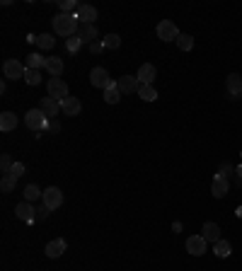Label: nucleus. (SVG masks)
Instances as JSON below:
<instances>
[{"label": "nucleus", "mask_w": 242, "mask_h": 271, "mask_svg": "<svg viewBox=\"0 0 242 271\" xmlns=\"http://www.w3.org/2000/svg\"><path fill=\"white\" fill-rule=\"evenodd\" d=\"M201 235H204V240L211 242V244H215L218 240H223V238H220V228H218V223H204Z\"/></svg>", "instance_id": "obj_16"}, {"label": "nucleus", "mask_w": 242, "mask_h": 271, "mask_svg": "<svg viewBox=\"0 0 242 271\" xmlns=\"http://www.w3.org/2000/svg\"><path fill=\"white\" fill-rule=\"evenodd\" d=\"M230 172H233V165H230V162H220L218 175H220V177H225V175H230Z\"/></svg>", "instance_id": "obj_36"}, {"label": "nucleus", "mask_w": 242, "mask_h": 271, "mask_svg": "<svg viewBox=\"0 0 242 271\" xmlns=\"http://www.w3.org/2000/svg\"><path fill=\"white\" fill-rule=\"evenodd\" d=\"M213 252H215V257L225 259V257H230V254H233V247H230V242H228V240H218L215 244H213Z\"/></svg>", "instance_id": "obj_24"}, {"label": "nucleus", "mask_w": 242, "mask_h": 271, "mask_svg": "<svg viewBox=\"0 0 242 271\" xmlns=\"http://www.w3.org/2000/svg\"><path fill=\"white\" fill-rule=\"evenodd\" d=\"M17 128V117L12 112H2L0 114V131L7 133V131H15Z\"/></svg>", "instance_id": "obj_20"}, {"label": "nucleus", "mask_w": 242, "mask_h": 271, "mask_svg": "<svg viewBox=\"0 0 242 271\" xmlns=\"http://www.w3.org/2000/svg\"><path fill=\"white\" fill-rule=\"evenodd\" d=\"M46 257H51V259H59L60 254L65 252V240L63 238H56V240H51L49 244H46Z\"/></svg>", "instance_id": "obj_18"}, {"label": "nucleus", "mask_w": 242, "mask_h": 271, "mask_svg": "<svg viewBox=\"0 0 242 271\" xmlns=\"http://www.w3.org/2000/svg\"><path fill=\"white\" fill-rule=\"evenodd\" d=\"M172 230H175V233H182V223H172Z\"/></svg>", "instance_id": "obj_39"}, {"label": "nucleus", "mask_w": 242, "mask_h": 271, "mask_svg": "<svg viewBox=\"0 0 242 271\" xmlns=\"http://www.w3.org/2000/svg\"><path fill=\"white\" fill-rule=\"evenodd\" d=\"M157 39H162V41H177V39H180L177 25L170 22V20H162V22L157 25Z\"/></svg>", "instance_id": "obj_3"}, {"label": "nucleus", "mask_w": 242, "mask_h": 271, "mask_svg": "<svg viewBox=\"0 0 242 271\" xmlns=\"http://www.w3.org/2000/svg\"><path fill=\"white\" fill-rule=\"evenodd\" d=\"M63 60L59 59V56H51V59H46V70L51 73V78H59L60 73H63Z\"/></svg>", "instance_id": "obj_22"}, {"label": "nucleus", "mask_w": 242, "mask_h": 271, "mask_svg": "<svg viewBox=\"0 0 242 271\" xmlns=\"http://www.w3.org/2000/svg\"><path fill=\"white\" fill-rule=\"evenodd\" d=\"M39 196H44V191L36 186V184H30V186H25V201H36Z\"/></svg>", "instance_id": "obj_27"}, {"label": "nucleus", "mask_w": 242, "mask_h": 271, "mask_svg": "<svg viewBox=\"0 0 242 271\" xmlns=\"http://www.w3.org/2000/svg\"><path fill=\"white\" fill-rule=\"evenodd\" d=\"M228 189H230V181H228V177H220V175H215L211 181V194L215 196V199H223L225 194H228Z\"/></svg>", "instance_id": "obj_13"}, {"label": "nucleus", "mask_w": 242, "mask_h": 271, "mask_svg": "<svg viewBox=\"0 0 242 271\" xmlns=\"http://www.w3.org/2000/svg\"><path fill=\"white\" fill-rule=\"evenodd\" d=\"M225 85H228V97L230 99H235V97H240L242 94V78L240 75H228V80H225Z\"/></svg>", "instance_id": "obj_17"}, {"label": "nucleus", "mask_w": 242, "mask_h": 271, "mask_svg": "<svg viewBox=\"0 0 242 271\" xmlns=\"http://www.w3.org/2000/svg\"><path fill=\"white\" fill-rule=\"evenodd\" d=\"M12 160H10V155H0V170H2V175H10V170H12Z\"/></svg>", "instance_id": "obj_33"}, {"label": "nucleus", "mask_w": 242, "mask_h": 271, "mask_svg": "<svg viewBox=\"0 0 242 271\" xmlns=\"http://www.w3.org/2000/svg\"><path fill=\"white\" fill-rule=\"evenodd\" d=\"M49 213H51L49 206H39V209H36V220H46V218H49Z\"/></svg>", "instance_id": "obj_35"}, {"label": "nucleus", "mask_w": 242, "mask_h": 271, "mask_svg": "<svg viewBox=\"0 0 242 271\" xmlns=\"http://www.w3.org/2000/svg\"><path fill=\"white\" fill-rule=\"evenodd\" d=\"M54 41H56V39H54L51 34H39V36H36V46L44 49V51H46V49H54Z\"/></svg>", "instance_id": "obj_28"}, {"label": "nucleus", "mask_w": 242, "mask_h": 271, "mask_svg": "<svg viewBox=\"0 0 242 271\" xmlns=\"http://www.w3.org/2000/svg\"><path fill=\"white\" fill-rule=\"evenodd\" d=\"M75 17H78L80 25H94V20H97V10H94L92 5H85V2H83V5L78 7Z\"/></svg>", "instance_id": "obj_10"}, {"label": "nucleus", "mask_w": 242, "mask_h": 271, "mask_svg": "<svg viewBox=\"0 0 242 271\" xmlns=\"http://www.w3.org/2000/svg\"><path fill=\"white\" fill-rule=\"evenodd\" d=\"M25 80H27L30 85H39V83H41V73H39V70L27 68V70H25Z\"/></svg>", "instance_id": "obj_31"}, {"label": "nucleus", "mask_w": 242, "mask_h": 271, "mask_svg": "<svg viewBox=\"0 0 242 271\" xmlns=\"http://www.w3.org/2000/svg\"><path fill=\"white\" fill-rule=\"evenodd\" d=\"M177 46H180L182 51H191V49H194V36H191V34H180Z\"/></svg>", "instance_id": "obj_29"}, {"label": "nucleus", "mask_w": 242, "mask_h": 271, "mask_svg": "<svg viewBox=\"0 0 242 271\" xmlns=\"http://www.w3.org/2000/svg\"><path fill=\"white\" fill-rule=\"evenodd\" d=\"M10 175L20 180V177L25 175V165H22V162H15V165H12V170H10Z\"/></svg>", "instance_id": "obj_34"}, {"label": "nucleus", "mask_w": 242, "mask_h": 271, "mask_svg": "<svg viewBox=\"0 0 242 271\" xmlns=\"http://www.w3.org/2000/svg\"><path fill=\"white\" fill-rule=\"evenodd\" d=\"M25 68L41 70V68H46V59H44L41 54H30V56H27V63H25Z\"/></svg>", "instance_id": "obj_23"}, {"label": "nucleus", "mask_w": 242, "mask_h": 271, "mask_svg": "<svg viewBox=\"0 0 242 271\" xmlns=\"http://www.w3.org/2000/svg\"><path fill=\"white\" fill-rule=\"evenodd\" d=\"M206 247H209V242L204 240V235H189V240H186V252H189L191 257H201V254L206 252Z\"/></svg>", "instance_id": "obj_6"}, {"label": "nucleus", "mask_w": 242, "mask_h": 271, "mask_svg": "<svg viewBox=\"0 0 242 271\" xmlns=\"http://www.w3.org/2000/svg\"><path fill=\"white\" fill-rule=\"evenodd\" d=\"M25 65L20 63V60L10 59L5 60V65H2V73H5V78H10V80H17V78H25Z\"/></svg>", "instance_id": "obj_7"}, {"label": "nucleus", "mask_w": 242, "mask_h": 271, "mask_svg": "<svg viewBox=\"0 0 242 271\" xmlns=\"http://www.w3.org/2000/svg\"><path fill=\"white\" fill-rule=\"evenodd\" d=\"M117 85H119L121 94H138V88H141V83H138V78L136 75H121L119 80H117Z\"/></svg>", "instance_id": "obj_8"}, {"label": "nucleus", "mask_w": 242, "mask_h": 271, "mask_svg": "<svg viewBox=\"0 0 242 271\" xmlns=\"http://www.w3.org/2000/svg\"><path fill=\"white\" fill-rule=\"evenodd\" d=\"M119 99H121L119 85H117V83H109V85L104 88V102H107V104H117Z\"/></svg>", "instance_id": "obj_21"}, {"label": "nucleus", "mask_w": 242, "mask_h": 271, "mask_svg": "<svg viewBox=\"0 0 242 271\" xmlns=\"http://www.w3.org/2000/svg\"><path fill=\"white\" fill-rule=\"evenodd\" d=\"M15 215H17L20 220H25V223H34V220H36V209L31 206L30 201H22V204L15 206Z\"/></svg>", "instance_id": "obj_9"}, {"label": "nucleus", "mask_w": 242, "mask_h": 271, "mask_svg": "<svg viewBox=\"0 0 242 271\" xmlns=\"http://www.w3.org/2000/svg\"><path fill=\"white\" fill-rule=\"evenodd\" d=\"M15 184H17V177H12V175H2V180H0V189H2V194L15 191Z\"/></svg>", "instance_id": "obj_26"}, {"label": "nucleus", "mask_w": 242, "mask_h": 271, "mask_svg": "<svg viewBox=\"0 0 242 271\" xmlns=\"http://www.w3.org/2000/svg\"><path fill=\"white\" fill-rule=\"evenodd\" d=\"M240 157H242V152H240Z\"/></svg>", "instance_id": "obj_42"}, {"label": "nucleus", "mask_w": 242, "mask_h": 271, "mask_svg": "<svg viewBox=\"0 0 242 271\" xmlns=\"http://www.w3.org/2000/svg\"><path fill=\"white\" fill-rule=\"evenodd\" d=\"M54 31L59 34V36H78V31H80V22H78V17L75 15H68V12H59L54 20Z\"/></svg>", "instance_id": "obj_1"}, {"label": "nucleus", "mask_w": 242, "mask_h": 271, "mask_svg": "<svg viewBox=\"0 0 242 271\" xmlns=\"http://www.w3.org/2000/svg\"><path fill=\"white\" fill-rule=\"evenodd\" d=\"M80 109H83V104H80V99H78V97H65V99L60 102V112H63V114H68V117H78V114H80Z\"/></svg>", "instance_id": "obj_14"}, {"label": "nucleus", "mask_w": 242, "mask_h": 271, "mask_svg": "<svg viewBox=\"0 0 242 271\" xmlns=\"http://www.w3.org/2000/svg\"><path fill=\"white\" fill-rule=\"evenodd\" d=\"M80 46H83V41H80V36H70V39L65 41V49H68L70 54H78V51H80Z\"/></svg>", "instance_id": "obj_32"}, {"label": "nucleus", "mask_w": 242, "mask_h": 271, "mask_svg": "<svg viewBox=\"0 0 242 271\" xmlns=\"http://www.w3.org/2000/svg\"><path fill=\"white\" fill-rule=\"evenodd\" d=\"M138 97H141L143 102H155V99H157V92H155L152 85H141V88H138Z\"/></svg>", "instance_id": "obj_25"}, {"label": "nucleus", "mask_w": 242, "mask_h": 271, "mask_svg": "<svg viewBox=\"0 0 242 271\" xmlns=\"http://www.w3.org/2000/svg\"><path fill=\"white\" fill-rule=\"evenodd\" d=\"M90 83H92V88H107L112 80H109V73L99 65V68H92V73H90Z\"/></svg>", "instance_id": "obj_11"}, {"label": "nucleus", "mask_w": 242, "mask_h": 271, "mask_svg": "<svg viewBox=\"0 0 242 271\" xmlns=\"http://www.w3.org/2000/svg\"><path fill=\"white\" fill-rule=\"evenodd\" d=\"M240 97H242V94H240Z\"/></svg>", "instance_id": "obj_43"}, {"label": "nucleus", "mask_w": 242, "mask_h": 271, "mask_svg": "<svg viewBox=\"0 0 242 271\" xmlns=\"http://www.w3.org/2000/svg\"><path fill=\"white\" fill-rule=\"evenodd\" d=\"M41 199H44V206H49L51 211H56L60 204H63V191H60L59 186H49Z\"/></svg>", "instance_id": "obj_5"}, {"label": "nucleus", "mask_w": 242, "mask_h": 271, "mask_svg": "<svg viewBox=\"0 0 242 271\" xmlns=\"http://www.w3.org/2000/svg\"><path fill=\"white\" fill-rule=\"evenodd\" d=\"M235 184H242V165L238 167V181H235Z\"/></svg>", "instance_id": "obj_40"}, {"label": "nucleus", "mask_w": 242, "mask_h": 271, "mask_svg": "<svg viewBox=\"0 0 242 271\" xmlns=\"http://www.w3.org/2000/svg\"><path fill=\"white\" fill-rule=\"evenodd\" d=\"M238 215H240V218H242V206H240V209H238Z\"/></svg>", "instance_id": "obj_41"}, {"label": "nucleus", "mask_w": 242, "mask_h": 271, "mask_svg": "<svg viewBox=\"0 0 242 271\" xmlns=\"http://www.w3.org/2000/svg\"><path fill=\"white\" fill-rule=\"evenodd\" d=\"M102 51H104L102 41H94V44H90V54H102Z\"/></svg>", "instance_id": "obj_37"}, {"label": "nucleus", "mask_w": 242, "mask_h": 271, "mask_svg": "<svg viewBox=\"0 0 242 271\" xmlns=\"http://www.w3.org/2000/svg\"><path fill=\"white\" fill-rule=\"evenodd\" d=\"M49 131H54V133H56V131H60V123H59V121H54V123H49Z\"/></svg>", "instance_id": "obj_38"}, {"label": "nucleus", "mask_w": 242, "mask_h": 271, "mask_svg": "<svg viewBox=\"0 0 242 271\" xmlns=\"http://www.w3.org/2000/svg\"><path fill=\"white\" fill-rule=\"evenodd\" d=\"M25 123H27V128L34 131V133H44V131L49 128V117H46L41 109H30V112L25 114Z\"/></svg>", "instance_id": "obj_2"}, {"label": "nucleus", "mask_w": 242, "mask_h": 271, "mask_svg": "<svg viewBox=\"0 0 242 271\" xmlns=\"http://www.w3.org/2000/svg\"><path fill=\"white\" fill-rule=\"evenodd\" d=\"M102 46H104V49H112V51H114V49H119V46H121V36H119V34H109L107 39H102Z\"/></svg>", "instance_id": "obj_30"}, {"label": "nucleus", "mask_w": 242, "mask_h": 271, "mask_svg": "<svg viewBox=\"0 0 242 271\" xmlns=\"http://www.w3.org/2000/svg\"><path fill=\"white\" fill-rule=\"evenodd\" d=\"M78 36H80L83 44H94V41H97V27H94V25H80Z\"/></svg>", "instance_id": "obj_19"}, {"label": "nucleus", "mask_w": 242, "mask_h": 271, "mask_svg": "<svg viewBox=\"0 0 242 271\" xmlns=\"http://www.w3.org/2000/svg\"><path fill=\"white\" fill-rule=\"evenodd\" d=\"M46 88H49V97H54V99H59V102H63V99L68 97V83L60 80V78H51Z\"/></svg>", "instance_id": "obj_4"}, {"label": "nucleus", "mask_w": 242, "mask_h": 271, "mask_svg": "<svg viewBox=\"0 0 242 271\" xmlns=\"http://www.w3.org/2000/svg\"><path fill=\"white\" fill-rule=\"evenodd\" d=\"M39 109H41V112L51 119V117H56V114L60 112V102H59V99H54V97H44V99L39 102Z\"/></svg>", "instance_id": "obj_15"}, {"label": "nucleus", "mask_w": 242, "mask_h": 271, "mask_svg": "<svg viewBox=\"0 0 242 271\" xmlns=\"http://www.w3.org/2000/svg\"><path fill=\"white\" fill-rule=\"evenodd\" d=\"M155 75H157V70H155V65H152V63H143V65L138 68V73H136V78H138V83H141V85H152Z\"/></svg>", "instance_id": "obj_12"}]
</instances>
